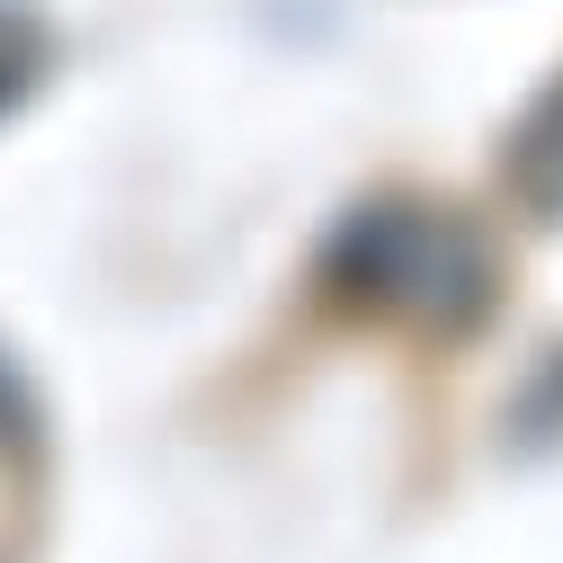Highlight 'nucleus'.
I'll return each mask as SVG.
<instances>
[{"mask_svg":"<svg viewBox=\"0 0 563 563\" xmlns=\"http://www.w3.org/2000/svg\"><path fill=\"white\" fill-rule=\"evenodd\" d=\"M501 188L528 206L537 224H563V73L528 99V117L501 144Z\"/></svg>","mask_w":563,"mask_h":563,"instance_id":"2","label":"nucleus"},{"mask_svg":"<svg viewBox=\"0 0 563 563\" xmlns=\"http://www.w3.org/2000/svg\"><path fill=\"white\" fill-rule=\"evenodd\" d=\"M322 287L349 296L358 313L420 322V331H465L492 305V251L456 206H420V197H376L358 206L331 251H322Z\"/></svg>","mask_w":563,"mask_h":563,"instance_id":"1","label":"nucleus"},{"mask_svg":"<svg viewBox=\"0 0 563 563\" xmlns=\"http://www.w3.org/2000/svg\"><path fill=\"white\" fill-rule=\"evenodd\" d=\"M36 81H45V27H36V10L0 0V117H10Z\"/></svg>","mask_w":563,"mask_h":563,"instance_id":"3","label":"nucleus"}]
</instances>
